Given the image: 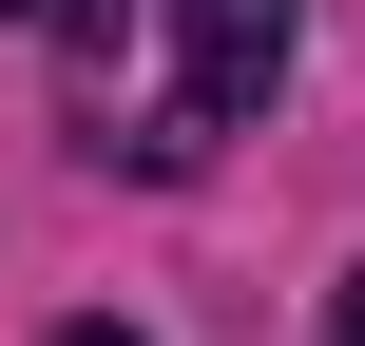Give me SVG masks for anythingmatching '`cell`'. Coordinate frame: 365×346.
<instances>
[{"label": "cell", "instance_id": "obj_3", "mask_svg": "<svg viewBox=\"0 0 365 346\" xmlns=\"http://www.w3.org/2000/svg\"><path fill=\"white\" fill-rule=\"evenodd\" d=\"M327 346H365V270H346V308H327Z\"/></svg>", "mask_w": 365, "mask_h": 346}, {"label": "cell", "instance_id": "obj_2", "mask_svg": "<svg viewBox=\"0 0 365 346\" xmlns=\"http://www.w3.org/2000/svg\"><path fill=\"white\" fill-rule=\"evenodd\" d=\"M38 19H58V58H115L135 39V0H38Z\"/></svg>", "mask_w": 365, "mask_h": 346}, {"label": "cell", "instance_id": "obj_1", "mask_svg": "<svg viewBox=\"0 0 365 346\" xmlns=\"http://www.w3.org/2000/svg\"><path fill=\"white\" fill-rule=\"evenodd\" d=\"M173 39H192V116H269V96H289L308 0H173Z\"/></svg>", "mask_w": 365, "mask_h": 346}, {"label": "cell", "instance_id": "obj_4", "mask_svg": "<svg viewBox=\"0 0 365 346\" xmlns=\"http://www.w3.org/2000/svg\"><path fill=\"white\" fill-rule=\"evenodd\" d=\"M58 346H135V327H58Z\"/></svg>", "mask_w": 365, "mask_h": 346}]
</instances>
